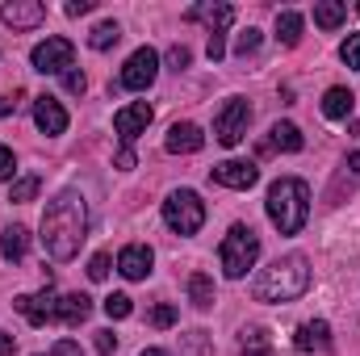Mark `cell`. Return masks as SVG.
<instances>
[{"label":"cell","mask_w":360,"mask_h":356,"mask_svg":"<svg viewBox=\"0 0 360 356\" xmlns=\"http://www.w3.org/2000/svg\"><path fill=\"white\" fill-rule=\"evenodd\" d=\"M42 248H46V256L51 260H59V265H68L76 252H80V243L89 239V205H84V197L76 193V189H63V193H55L51 201H46V214H42Z\"/></svg>","instance_id":"6da1fadb"},{"label":"cell","mask_w":360,"mask_h":356,"mask_svg":"<svg viewBox=\"0 0 360 356\" xmlns=\"http://www.w3.org/2000/svg\"><path fill=\"white\" fill-rule=\"evenodd\" d=\"M306 289H310V265H306V256L293 252V256H281L269 268H260L252 298L256 302H297Z\"/></svg>","instance_id":"7a4b0ae2"},{"label":"cell","mask_w":360,"mask_h":356,"mask_svg":"<svg viewBox=\"0 0 360 356\" xmlns=\"http://www.w3.org/2000/svg\"><path fill=\"white\" fill-rule=\"evenodd\" d=\"M264 210H269L272 227H276L281 235H297V231L306 227V218H310V184L297 180V177L272 180Z\"/></svg>","instance_id":"3957f363"},{"label":"cell","mask_w":360,"mask_h":356,"mask_svg":"<svg viewBox=\"0 0 360 356\" xmlns=\"http://www.w3.org/2000/svg\"><path fill=\"white\" fill-rule=\"evenodd\" d=\"M256 260H260V235H256L252 227L235 222V227L226 231L222 248H218V265H222V272H226L231 281H239V276H248V268H256Z\"/></svg>","instance_id":"277c9868"},{"label":"cell","mask_w":360,"mask_h":356,"mask_svg":"<svg viewBox=\"0 0 360 356\" xmlns=\"http://www.w3.org/2000/svg\"><path fill=\"white\" fill-rule=\"evenodd\" d=\"M164 222H168L176 235H197L201 222H205V201H201L193 189L168 193V201H164Z\"/></svg>","instance_id":"5b68a950"},{"label":"cell","mask_w":360,"mask_h":356,"mask_svg":"<svg viewBox=\"0 0 360 356\" xmlns=\"http://www.w3.org/2000/svg\"><path fill=\"white\" fill-rule=\"evenodd\" d=\"M248 126H252V105H248L243 96H231V101L222 105L218 122H214V139H218L222 147H239V143L248 139Z\"/></svg>","instance_id":"8992f818"},{"label":"cell","mask_w":360,"mask_h":356,"mask_svg":"<svg viewBox=\"0 0 360 356\" xmlns=\"http://www.w3.org/2000/svg\"><path fill=\"white\" fill-rule=\"evenodd\" d=\"M155 76H160V55H155L151 46H139V51L126 59V68H122V76H117V89L147 92L155 84Z\"/></svg>","instance_id":"52a82bcc"},{"label":"cell","mask_w":360,"mask_h":356,"mask_svg":"<svg viewBox=\"0 0 360 356\" xmlns=\"http://www.w3.org/2000/svg\"><path fill=\"white\" fill-rule=\"evenodd\" d=\"M72 59H76L72 38H46V42H38V46L30 51V63H34V72H42V76H63L68 68H76Z\"/></svg>","instance_id":"ba28073f"},{"label":"cell","mask_w":360,"mask_h":356,"mask_svg":"<svg viewBox=\"0 0 360 356\" xmlns=\"http://www.w3.org/2000/svg\"><path fill=\"white\" fill-rule=\"evenodd\" d=\"M151 113H155V109H151L147 101H130L126 109H117V113H113V130H117V139L130 147V143L151 126Z\"/></svg>","instance_id":"9c48e42d"},{"label":"cell","mask_w":360,"mask_h":356,"mask_svg":"<svg viewBox=\"0 0 360 356\" xmlns=\"http://www.w3.org/2000/svg\"><path fill=\"white\" fill-rule=\"evenodd\" d=\"M13 306H17V310H21V314H25L34 327H46V323H55V310H59V293L46 285L42 293H21Z\"/></svg>","instance_id":"30bf717a"},{"label":"cell","mask_w":360,"mask_h":356,"mask_svg":"<svg viewBox=\"0 0 360 356\" xmlns=\"http://www.w3.org/2000/svg\"><path fill=\"white\" fill-rule=\"evenodd\" d=\"M0 21H4L8 30H38V25L46 21V4H42V0H8V4L0 8Z\"/></svg>","instance_id":"8fae6325"},{"label":"cell","mask_w":360,"mask_h":356,"mask_svg":"<svg viewBox=\"0 0 360 356\" xmlns=\"http://www.w3.org/2000/svg\"><path fill=\"white\" fill-rule=\"evenodd\" d=\"M151 265H155V252L147 243H130V248L117 252V272L126 281H147L151 276Z\"/></svg>","instance_id":"7c38bea8"},{"label":"cell","mask_w":360,"mask_h":356,"mask_svg":"<svg viewBox=\"0 0 360 356\" xmlns=\"http://www.w3.org/2000/svg\"><path fill=\"white\" fill-rule=\"evenodd\" d=\"M210 177H214V184H222V189H252L260 180V168L248 164V160H226V164H214Z\"/></svg>","instance_id":"4fadbf2b"},{"label":"cell","mask_w":360,"mask_h":356,"mask_svg":"<svg viewBox=\"0 0 360 356\" xmlns=\"http://www.w3.org/2000/svg\"><path fill=\"white\" fill-rule=\"evenodd\" d=\"M184 17H188V21H205V25H210V34H226V30H231V21H235V4L201 0V4H193Z\"/></svg>","instance_id":"5bb4252c"},{"label":"cell","mask_w":360,"mask_h":356,"mask_svg":"<svg viewBox=\"0 0 360 356\" xmlns=\"http://www.w3.org/2000/svg\"><path fill=\"white\" fill-rule=\"evenodd\" d=\"M34 122L42 134H63L68 130V109L55 96H34Z\"/></svg>","instance_id":"9a60e30c"},{"label":"cell","mask_w":360,"mask_h":356,"mask_svg":"<svg viewBox=\"0 0 360 356\" xmlns=\"http://www.w3.org/2000/svg\"><path fill=\"white\" fill-rule=\"evenodd\" d=\"M164 147H168L172 155H193V151L205 147V134H201V126H193V122H176V126L168 130Z\"/></svg>","instance_id":"2e32d148"},{"label":"cell","mask_w":360,"mask_h":356,"mask_svg":"<svg viewBox=\"0 0 360 356\" xmlns=\"http://www.w3.org/2000/svg\"><path fill=\"white\" fill-rule=\"evenodd\" d=\"M293 348H297V352H327V348H331V327H327L323 319L302 323L297 336H293Z\"/></svg>","instance_id":"e0dca14e"},{"label":"cell","mask_w":360,"mask_h":356,"mask_svg":"<svg viewBox=\"0 0 360 356\" xmlns=\"http://www.w3.org/2000/svg\"><path fill=\"white\" fill-rule=\"evenodd\" d=\"M89 314H92V298H84V293H63V298H59V310H55V323L80 327Z\"/></svg>","instance_id":"ac0fdd59"},{"label":"cell","mask_w":360,"mask_h":356,"mask_svg":"<svg viewBox=\"0 0 360 356\" xmlns=\"http://www.w3.org/2000/svg\"><path fill=\"white\" fill-rule=\"evenodd\" d=\"M25 252H30V231H25V227H17V222H13V227H4V231H0V256H4L8 265H21V260H25Z\"/></svg>","instance_id":"d6986e66"},{"label":"cell","mask_w":360,"mask_h":356,"mask_svg":"<svg viewBox=\"0 0 360 356\" xmlns=\"http://www.w3.org/2000/svg\"><path fill=\"white\" fill-rule=\"evenodd\" d=\"M269 134H272V139L260 147V151H289V155H293V151H302V147H306V139H302V130H297L293 122H276Z\"/></svg>","instance_id":"ffe728a7"},{"label":"cell","mask_w":360,"mask_h":356,"mask_svg":"<svg viewBox=\"0 0 360 356\" xmlns=\"http://www.w3.org/2000/svg\"><path fill=\"white\" fill-rule=\"evenodd\" d=\"M352 109H356V96L348 89H327L323 92V117L344 122V117H352Z\"/></svg>","instance_id":"44dd1931"},{"label":"cell","mask_w":360,"mask_h":356,"mask_svg":"<svg viewBox=\"0 0 360 356\" xmlns=\"http://www.w3.org/2000/svg\"><path fill=\"white\" fill-rule=\"evenodd\" d=\"M276 38H281L285 46H297V42H302V13H293V8L276 13Z\"/></svg>","instance_id":"7402d4cb"},{"label":"cell","mask_w":360,"mask_h":356,"mask_svg":"<svg viewBox=\"0 0 360 356\" xmlns=\"http://www.w3.org/2000/svg\"><path fill=\"white\" fill-rule=\"evenodd\" d=\"M188 302H193L197 310H210V306H214V281H210L205 272H193V276H188Z\"/></svg>","instance_id":"603a6c76"},{"label":"cell","mask_w":360,"mask_h":356,"mask_svg":"<svg viewBox=\"0 0 360 356\" xmlns=\"http://www.w3.org/2000/svg\"><path fill=\"white\" fill-rule=\"evenodd\" d=\"M344 17H348V4H340V0H323V4H314V25H323V30L344 25Z\"/></svg>","instance_id":"cb8c5ba5"},{"label":"cell","mask_w":360,"mask_h":356,"mask_svg":"<svg viewBox=\"0 0 360 356\" xmlns=\"http://www.w3.org/2000/svg\"><path fill=\"white\" fill-rule=\"evenodd\" d=\"M360 184V151H352V155H348V160H344V172H340V177H335V189H331V197H335V201H340V193H344V189H348V193H352V189H356Z\"/></svg>","instance_id":"d4e9b609"},{"label":"cell","mask_w":360,"mask_h":356,"mask_svg":"<svg viewBox=\"0 0 360 356\" xmlns=\"http://www.w3.org/2000/svg\"><path fill=\"white\" fill-rule=\"evenodd\" d=\"M117 38H122V25L117 21H101V25H92L89 46L92 51H109V46H117Z\"/></svg>","instance_id":"484cf974"},{"label":"cell","mask_w":360,"mask_h":356,"mask_svg":"<svg viewBox=\"0 0 360 356\" xmlns=\"http://www.w3.org/2000/svg\"><path fill=\"white\" fill-rule=\"evenodd\" d=\"M243 356H272V344H269V331L264 327H248L243 340H239Z\"/></svg>","instance_id":"4316f807"},{"label":"cell","mask_w":360,"mask_h":356,"mask_svg":"<svg viewBox=\"0 0 360 356\" xmlns=\"http://www.w3.org/2000/svg\"><path fill=\"white\" fill-rule=\"evenodd\" d=\"M180 356H210V336H205V331L180 336Z\"/></svg>","instance_id":"83f0119b"},{"label":"cell","mask_w":360,"mask_h":356,"mask_svg":"<svg viewBox=\"0 0 360 356\" xmlns=\"http://www.w3.org/2000/svg\"><path fill=\"white\" fill-rule=\"evenodd\" d=\"M38 189H42V180H38V177L13 180V193H8V201H34V197H38Z\"/></svg>","instance_id":"f1b7e54d"},{"label":"cell","mask_w":360,"mask_h":356,"mask_svg":"<svg viewBox=\"0 0 360 356\" xmlns=\"http://www.w3.org/2000/svg\"><path fill=\"white\" fill-rule=\"evenodd\" d=\"M130 310H134V302H130L126 293H109V298H105V314H109V319H130Z\"/></svg>","instance_id":"f546056e"},{"label":"cell","mask_w":360,"mask_h":356,"mask_svg":"<svg viewBox=\"0 0 360 356\" xmlns=\"http://www.w3.org/2000/svg\"><path fill=\"white\" fill-rule=\"evenodd\" d=\"M256 51H260V30H248V34L235 38V55H239V59H248V55H256Z\"/></svg>","instance_id":"4dcf8cb0"},{"label":"cell","mask_w":360,"mask_h":356,"mask_svg":"<svg viewBox=\"0 0 360 356\" xmlns=\"http://www.w3.org/2000/svg\"><path fill=\"white\" fill-rule=\"evenodd\" d=\"M172 323H176V306H172V302H160V306L151 310V327H160V331H168Z\"/></svg>","instance_id":"1f68e13d"},{"label":"cell","mask_w":360,"mask_h":356,"mask_svg":"<svg viewBox=\"0 0 360 356\" xmlns=\"http://www.w3.org/2000/svg\"><path fill=\"white\" fill-rule=\"evenodd\" d=\"M340 59H344L352 72H360V34H348V42L340 46Z\"/></svg>","instance_id":"d6a6232c"},{"label":"cell","mask_w":360,"mask_h":356,"mask_svg":"<svg viewBox=\"0 0 360 356\" xmlns=\"http://www.w3.org/2000/svg\"><path fill=\"white\" fill-rule=\"evenodd\" d=\"M63 89L72 92V96H80V92L89 89V80H84V72H80V68H68V72H63Z\"/></svg>","instance_id":"836d02e7"},{"label":"cell","mask_w":360,"mask_h":356,"mask_svg":"<svg viewBox=\"0 0 360 356\" xmlns=\"http://www.w3.org/2000/svg\"><path fill=\"white\" fill-rule=\"evenodd\" d=\"M89 276L92 281H105V276H109V252H96L89 260Z\"/></svg>","instance_id":"e575fe53"},{"label":"cell","mask_w":360,"mask_h":356,"mask_svg":"<svg viewBox=\"0 0 360 356\" xmlns=\"http://www.w3.org/2000/svg\"><path fill=\"white\" fill-rule=\"evenodd\" d=\"M188 59H193V55H188V46H172V51H168V68H172V72H184V68H188Z\"/></svg>","instance_id":"d590c367"},{"label":"cell","mask_w":360,"mask_h":356,"mask_svg":"<svg viewBox=\"0 0 360 356\" xmlns=\"http://www.w3.org/2000/svg\"><path fill=\"white\" fill-rule=\"evenodd\" d=\"M96 352L113 356V352H117V336H113V331H96Z\"/></svg>","instance_id":"8d00e7d4"},{"label":"cell","mask_w":360,"mask_h":356,"mask_svg":"<svg viewBox=\"0 0 360 356\" xmlns=\"http://www.w3.org/2000/svg\"><path fill=\"white\" fill-rule=\"evenodd\" d=\"M13 172H17V160H13V151L0 143V180H13Z\"/></svg>","instance_id":"74e56055"},{"label":"cell","mask_w":360,"mask_h":356,"mask_svg":"<svg viewBox=\"0 0 360 356\" xmlns=\"http://www.w3.org/2000/svg\"><path fill=\"white\" fill-rule=\"evenodd\" d=\"M205 55L218 63V59L226 55V38H222V34H210V42H205Z\"/></svg>","instance_id":"f35d334b"},{"label":"cell","mask_w":360,"mask_h":356,"mask_svg":"<svg viewBox=\"0 0 360 356\" xmlns=\"http://www.w3.org/2000/svg\"><path fill=\"white\" fill-rule=\"evenodd\" d=\"M46 356H80V344H76V340H59Z\"/></svg>","instance_id":"ab89813d"},{"label":"cell","mask_w":360,"mask_h":356,"mask_svg":"<svg viewBox=\"0 0 360 356\" xmlns=\"http://www.w3.org/2000/svg\"><path fill=\"white\" fill-rule=\"evenodd\" d=\"M63 13H68V17H84V13H92V0H68Z\"/></svg>","instance_id":"60d3db41"},{"label":"cell","mask_w":360,"mask_h":356,"mask_svg":"<svg viewBox=\"0 0 360 356\" xmlns=\"http://www.w3.org/2000/svg\"><path fill=\"white\" fill-rule=\"evenodd\" d=\"M134 164H139V160H134V151H130V147H122V151H117V168H122V172H130Z\"/></svg>","instance_id":"b9f144b4"},{"label":"cell","mask_w":360,"mask_h":356,"mask_svg":"<svg viewBox=\"0 0 360 356\" xmlns=\"http://www.w3.org/2000/svg\"><path fill=\"white\" fill-rule=\"evenodd\" d=\"M13 352V336H8V331H0V356H8Z\"/></svg>","instance_id":"7bdbcfd3"},{"label":"cell","mask_w":360,"mask_h":356,"mask_svg":"<svg viewBox=\"0 0 360 356\" xmlns=\"http://www.w3.org/2000/svg\"><path fill=\"white\" fill-rule=\"evenodd\" d=\"M8 113H13V101H4V96H0V117H8Z\"/></svg>","instance_id":"ee69618b"},{"label":"cell","mask_w":360,"mask_h":356,"mask_svg":"<svg viewBox=\"0 0 360 356\" xmlns=\"http://www.w3.org/2000/svg\"><path fill=\"white\" fill-rule=\"evenodd\" d=\"M139 356H168V352H164V348H143Z\"/></svg>","instance_id":"f6af8a7d"},{"label":"cell","mask_w":360,"mask_h":356,"mask_svg":"<svg viewBox=\"0 0 360 356\" xmlns=\"http://www.w3.org/2000/svg\"><path fill=\"white\" fill-rule=\"evenodd\" d=\"M356 13H360V8H356Z\"/></svg>","instance_id":"bcb514c9"}]
</instances>
